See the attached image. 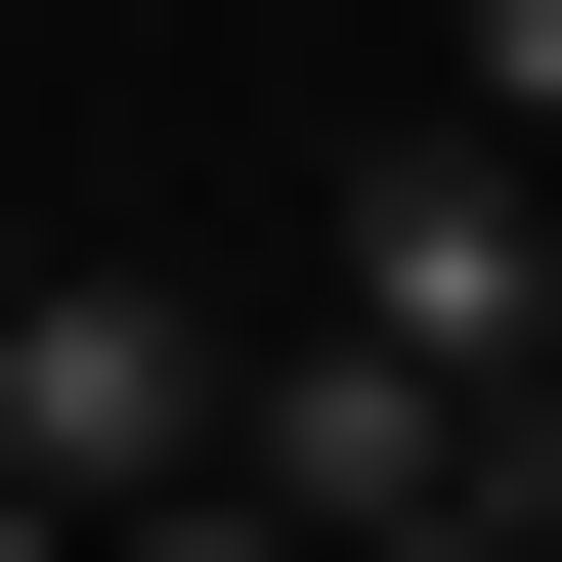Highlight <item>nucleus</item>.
<instances>
[{"label":"nucleus","mask_w":562,"mask_h":562,"mask_svg":"<svg viewBox=\"0 0 562 562\" xmlns=\"http://www.w3.org/2000/svg\"><path fill=\"white\" fill-rule=\"evenodd\" d=\"M216 390H260V347H216L173 260H0V476H44V519H131V476H216Z\"/></svg>","instance_id":"obj_2"},{"label":"nucleus","mask_w":562,"mask_h":562,"mask_svg":"<svg viewBox=\"0 0 562 562\" xmlns=\"http://www.w3.org/2000/svg\"><path fill=\"white\" fill-rule=\"evenodd\" d=\"M87 562H303V519H260V476H131V519H87Z\"/></svg>","instance_id":"obj_3"},{"label":"nucleus","mask_w":562,"mask_h":562,"mask_svg":"<svg viewBox=\"0 0 562 562\" xmlns=\"http://www.w3.org/2000/svg\"><path fill=\"white\" fill-rule=\"evenodd\" d=\"M0 562H87V519H44V476H0Z\"/></svg>","instance_id":"obj_6"},{"label":"nucleus","mask_w":562,"mask_h":562,"mask_svg":"<svg viewBox=\"0 0 562 562\" xmlns=\"http://www.w3.org/2000/svg\"><path fill=\"white\" fill-rule=\"evenodd\" d=\"M0 260H44V216H0Z\"/></svg>","instance_id":"obj_7"},{"label":"nucleus","mask_w":562,"mask_h":562,"mask_svg":"<svg viewBox=\"0 0 562 562\" xmlns=\"http://www.w3.org/2000/svg\"><path fill=\"white\" fill-rule=\"evenodd\" d=\"M347 347H432L476 432H562V131L390 87V131H347Z\"/></svg>","instance_id":"obj_1"},{"label":"nucleus","mask_w":562,"mask_h":562,"mask_svg":"<svg viewBox=\"0 0 562 562\" xmlns=\"http://www.w3.org/2000/svg\"><path fill=\"white\" fill-rule=\"evenodd\" d=\"M347 562H562V476H476V519H347Z\"/></svg>","instance_id":"obj_5"},{"label":"nucleus","mask_w":562,"mask_h":562,"mask_svg":"<svg viewBox=\"0 0 562 562\" xmlns=\"http://www.w3.org/2000/svg\"><path fill=\"white\" fill-rule=\"evenodd\" d=\"M432 44H476V131H562V0H432Z\"/></svg>","instance_id":"obj_4"}]
</instances>
